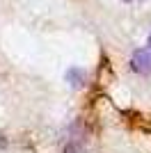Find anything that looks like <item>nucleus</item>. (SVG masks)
Listing matches in <instances>:
<instances>
[{"mask_svg": "<svg viewBox=\"0 0 151 153\" xmlns=\"http://www.w3.org/2000/svg\"><path fill=\"white\" fill-rule=\"evenodd\" d=\"M131 69L140 76H151V51L140 48L131 55Z\"/></svg>", "mask_w": 151, "mask_h": 153, "instance_id": "obj_1", "label": "nucleus"}, {"mask_svg": "<svg viewBox=\"0 0 151 153\" xmlns=\"http://www.w3.org/2000/svg\"><path fill=\"white\" fill-rule=\"evenodd\" d=\"M67 82H69L73 89L85 87V85H87V71H85V69H78V66H71V69L67 71Z\"/></svg>", "mask_w": 151, "mask_h": 153, "instance_id": "obj_2", "label": "nucleus"}, {"mask_svg": "<svg viewBox=\"0 0 151 153\" xmlns=\"http://www.w3.org/2000/svg\"><path fill=\"white\" fill-rule=\"evenodd\" d=\"M64 153H85V149H82L80 142L76 140V142H69V144H64Z\"/></svg>", "mask_w": 151, "mask_h": 153, "instance_id": "obj_3", "label": "nucleus"}, {"mask_svg": "<svg viewBox=\"0 0 151 153\" xmlns=\"http://www.w3.org/2000/svg\"><path fill=\"white\" fill-rule=\"evenodd\" d=\"M7 146V140H2V135H0V149H5Z\"/></svg>", "mask_w": 151, "mask_h": 153, "instance_id": "obj_4", "label": "nucleus"}, {"mask_svg": "<svg viewBox=\"0 0 151 153\" xmlns=\"http://www.w3.org/2000/svg\"><path fill=\"white\" fill-rule=\"evenodd\" d=\"M147 44H149V51H151V32H149V37H147Z\"/></svg>", "mask_w": 151, "mask_h": 153, "instance_id": "obj_5", "label": "nucleus"}, {"mask_svg": "<svg viewBox=\"0 0 151 153\" xmlns=\"http://www.w3.org/2000/svg\"><path fill=\"white\" fill-rule=\"evenodd\" d=\"M126 2H131V0H126Z\"/></svg>", "mask_w": 151, "mask_h": 153, "instance_id": "obj_6", "label": "nucleus"}]
</instances>
